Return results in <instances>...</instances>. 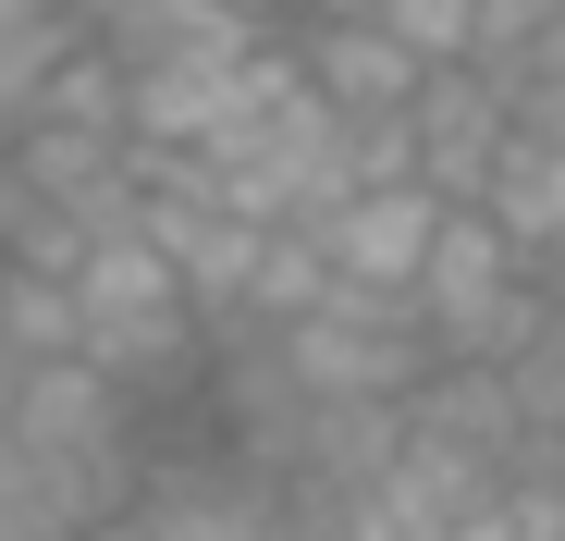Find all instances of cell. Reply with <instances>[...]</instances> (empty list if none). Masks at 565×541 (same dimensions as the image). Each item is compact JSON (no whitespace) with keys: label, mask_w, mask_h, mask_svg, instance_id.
Listing matches in <instances>:
<instances>
[{"label":"cell","mask_w":565,"mask_h":541,"mask_svg":"<svg viewBox=\"0 0 565 541\" xmlns=\"http://www.w3.org/2000/svg\"><path fill=\"white\" fill-rule=\"evenodd\" d=\"M0 443L13 456H50V468H86V480H136V394L111 370H86V357H13V406H0Z\"/></svg>","instance_id":"2"},{"label":"cell","mask_w":565,"mask_h":541,"mask_svg":"<svg viewBox=\"0 0 565 541\" xmlns=\"http://www.w3.org/2000/svg\"><path fill=\"white\" fill-rule=\"evenodd\" d=\"M0 246H13V172H0Z\"/></svg>","instance_id":"10"},{"label":"cell","mask_w":565,"mask_h":541,"mask_svg":"<svg viewBox=\"0 0 565 541\" xmlns=\"http://www.w3.org/2000/svg\"><path fill=\"white\" fill-rule=\"evenodd\" d=\"M430 222H443V198L418 185V172H369V185H332L308 210V246H320V270H344V284H394L406 296Z\"/></svg>","instance_id":"4"},{"label":"cell","mask_w":565,"mask_h":541,"mask_svg":"<svg viewBox=\"0 0 565 541\" xmlns=\"http://www.w3.org/2000/svg\"><path fill=\"white\" fill-rule=\"evenodd\" d=\"M62 38H74V0H38V13L0 25V136L38 112V74H50V50H62Z\"/></svg>","instance_id":"7"},{"label":"cell","mask_w":565,"mask_h":541,"mask_svg":"<svg viewBox=\"0 0 565 541\" xmlns=\"http://www.w3.org/2000/svg\"><path fill=\"white\" fill-rule=\"evenodd\" d=\"M356 13H382L418 62H455L467 38H480V0H356Z\"/></svg>","instance_id":"8"},{"label":"cell","mask_w":565,"mask_h":541,"mask_svg":"<svg viewBox=\"0 0 565 541\" xmlns=\"http://www.w3.org/2000/svg\"><path fill=\"white\" fill-rule=\"evenodd\" d=\"M504 124H516V86H504L480 50L430 62V74L406 86V160H418V185H430V198H480Z\"/></svg>","instance_id":"3"},{"label":"cell","mask_w":565,"mask_h":541,"mask_svg":"<svg viewBox=\"0 0 565 541\" xmlns=\"http://www.w3.org/2000/svg\"><path fill=\"white\" fill-rule=\"evenodd\" d=\"M553 13H565V0H480V38H467V50H480V62L504 74V62H516V50H529Z\"/></svg>","instance_id":"9"},{"label":"cell","mask_w":565,"mask_h":541,"mask_svg":"<svg viewBox=\"0 0 565 541\" xmlns=\"http://www.w3.org/2000/svg\"><path fill=\"white\" fill-rule=\"evenodd\" d=\"M13 13H38V0H0V25H13Z\"/></svg>","instance_id":"11"},{"label":"cell","mask_w":565,"mask_h":541,"mask_svg":"<svg viewBox=\"0 0 565 541\" xmlns=\"http://www.w3.org/2000/svg\"><path fill=\"white\" fill-rule=\"evenodd\" d=\"M480 210L529 246V270H541V258H565V136L504 124V148H492V172H480Z\"/></svg>","instance_id":"5"},{"label":"cell","mask_w":565,"mask_h":541,"mask_svg":"<svg viewBox=\"0 0 565 541\" xmlns=\"http://www.w3.org/2000/svg\"><path fill=\"white\" fill-rule=\"evenodd\" d=\"M406 296H418V332H430L443 357H492V344L529 320L541 270H529V246H516L480 198H443V222H430V246H418V270H406Z\"/></svg>","instance_id":"1"},{"label":"cell","mask_w":565,"mask_h":541,"mask_svg":"<svg viewBox=\"0 0 565 541\" xmlns=\"http://www.w3.org/2000/svg\"><path fill=\"white\" fill-rule=\"evenodd\" d=\"M74 344V270L0 258V357H62Z\"/></svg>","instance_id":"6"}]
</instances>
